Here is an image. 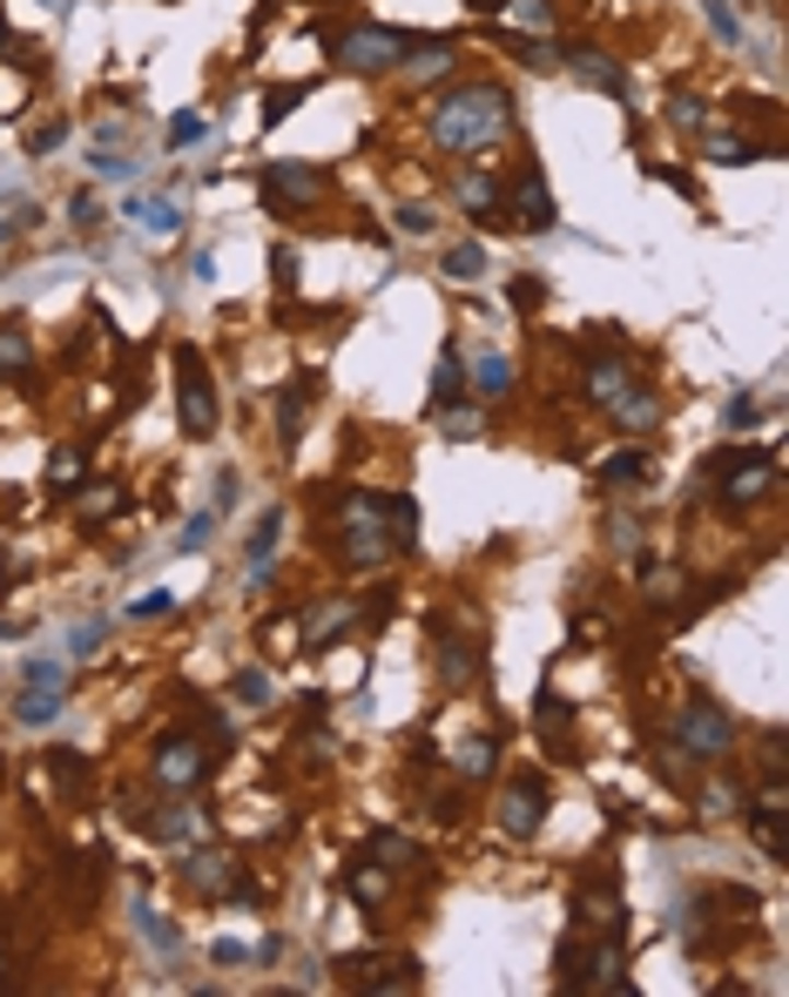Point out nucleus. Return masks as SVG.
I'll list each match as a JSON object with an SVG mask.
<instances>
[{
	"mask_svg": "<svg viewBox=\"0 0 789 997\" xmlns=\"http://www.w3.org/2000/svg\"><path fill=\"white\" fill-rule=\"evenodd\" d=\"M318 397V378H297V384H284V397H278V438H284V452H297V438H304V405Z\"/></svg>",
	"mask_w": 789,
	"mask_h": 997,
	"instance_id": "obj_12",
	"label": "nucleus"
},
{
	"mask_svg": "<svg viewBox=\"0 0 789 997\" xmlns=\"http://www.w3.org/2000/svg\"><path fill=\"white\" fill-rule=\"evenodd\" d=\"M0 990H8V950H0Z\"/></svg>",
	"mask_w": 789,
	"mask_h": 997,
	"instance_id": "obj_59",
	"label": "nucleus"
},
{
	"mask_svg": "<svg viewBox=\"0 0 789 997\" xmlns=\"http://www.w3.org/2000/svg\"><path fill=\"white\" fill-rule=\"evenodd\" d=\"M567 68L580 74L587 88H601V95H627V68L608 48H567Z\"/></svg>",
	"mask_w": 789,
	"mask_h": 997,
	"instance_id": "obj_11",
	"label": "nucleus"
},
{
	"mask_svg": "<svg viewBox=\"0 0 789 997\" xmlns=\"http://www.w3.org/2000/svg\"><path fill=\"white\" fill-rule=\"evenodd\" d=\"M655 472V459L648 452H635V446H627V452H614V459H601V486H641V478Z\"/></svg>",
	"mask_w": 789,
	"mask_h": 997,
	"instance_id": "obj_16",
	"label": "nucleus"
},
{
	"mask_svg": "<svg viewBox=\"0 0 789 997\" xmlns=\"http://www.w3.org/2000/svg\"><path fill=\"white\" fill-rule=\"evenodd\" d=\"M399 229H405V236H425V229H432V210H425V203H405V210H399Z\"/></svg>",
	"mask_w": 789,
	"mask_h": 997,
	"instance_id": "obj_48",
	"label": "nucleus"
},
{
	"mask_svg": "<svg viewBox=\"0 0 789 997\" xmlns=\"http://www.w3.org/2000/svg\"><path fill=\"white\" fill-rule=\"evenodd\" d=\"M14 714H21V722H27V728H42V722H55V714H61V688H34V681H27V695L14 701Z\"/></svg>",
	"mask_w": 789,
	"mask_h": 997,
	"instance_id": "obj_22",
	"label": "nucleus"
},
{
	"mask_svg": "<svg viewBox=\"0 0 789 997\" xmlns=\"http://www.w3.org/2000/svg\"><path fill=\"white\" fill-rule=\"evenodd\" d=\"M540 816H546V782H540V775H513V782L499 788V829H506V835H533Z\"/></svg>",
	"mask_w": 789,
	"mask_h": 997,
	"instance_id": "obj_6",
	"label": "nucleus"
},
{
	"mask_svg": "<svg viewBox=\"0 0 789 997\" xmlns=\"http://www.w3.org/2000/svg\"><path fill=\"white\" fill-rule=\"evenodd\" d=\"M506 129H513V102H506V88H493V82H466V88H452L439 108H432V142L452 149V155L486 149V142L506 135Z\"/></svg>",
	"mask_w": 789,
	"mask_h": 997,
	"instance_id": "obj_1",
	"label": "nucleus"
},
{
	"mask_svg": "<svg viewBox=\"0 0 789 997\" xmlns=\"http://www.w3.org/2000/svg\"><path fill=\"white\" fill-rule=\"evenodd\" d=\"M627 384H635V365H627L621 351H594V357L580 365V391L594 397V405H614Z\"/></svg>",
	"mask_w": 789,
	"mask_h": 997,
	"instance_id": "obj_8",
	"label": "nucleus"
},
{
	"mask_svg": "<svg viewBox=\"0 0 789 997\" xmlns=\"http://www.w3.org/2000/svg\"><path fill=\"white\" fill-rule=\"evenodd\" d=\"M702 472H708V478H722V499H729V506H749V499H763V492H769L776 459H769V452H716Z\"/></svg>",
	"mask_w": 789,
	"mask_h": 997,
	"instance_id": "obj_5",
	"label": "nucleus"
},
{
	"mask_svg": "<svg viewBox=\"0 0 789 997\" xmlns=\"http://www.w3.org/2000/svg\"><path fill=\"white\" fill-rule=\"evenodd\" d=\"M472 384H480V397H506V391H513V365H506L499 351H486L480 365H472Z\"/></svg>",
	"mask_w": 789,
	"mask_h": 997,
	"instance_id": "obj_23",
	"label": "nucleus"
},
{
	"mask_svg": "<svg viewBox=\"0 0 789 997\" xmlns=\"http://www.w3.org/2000/svg\"><path fill=\"white\" fill-rule=\"evenodd\" d=\"M95 176H108V182H129V176H136V163H122V155H102V163H95Z\"/></svg>",
	"mask_w": 789,
	"mask_h": 997,
	"instance_id": "obj_52",
	"label": "nucleus"
},
{
	"mask_svg": "<svg viewBox=\"0 0 789 997\" xmlns=\"http://www.w3.org/2000/svg\"><path fill=\"white\" fill-rule=\"evenodd\" d=\"M480 431V412H446V438H472Z\"/></svg>",
	"mask_w": 789,
	"mask_h": 997,
	"instance_id": "obj_51",
	"label": "nucleus"
},
{
	"mask_svg": "<svg viewBox=\"0 0 789 997\" xmlns=\"http://www.w3.org/2000/svg\"><path fill=\"white\" fill-rule=\"evenodd\" d=\"M236 492H244V478L223 472V478H216V506H236Z\"/></svg>",
	"mask_w": 789,
	"mask_h": 997,
	"instance_id": "obj_56",
	"label": "nucleus"
},
{
	"mask_svg": "<svg viewBox=\"0 0 789 997\" xmlns=\"http://www.w3.org/2000/svg\"><path fill=\"white\" fill-rule=\"evenodd\" d=\"M0 55H8V27H0Z\"/></svg>",
	"mask_w": 789,
	"mask_h": 997,
	"instance_id": "obj_60",
	"label": "nucleus"
},
{
	"mask_svg": "<svg viewBox=\"0 0 789 997\" xmlns=\"http://www.w3.org/2000/svg\"><path fill=\"white\" fill-rule=\"evenodd\" d=\"M95 648H102V620H82V627L68 633V654H74V661H95Z\"/></svg>",
	"mask_w": 789,
	"mask_h": 997,
	"instance_id": "obj_40",
	"label": "nucleus"
},
{
	"mask_svg": "<svg viewBox=\"0 0 789 997\" xmlns=\"http://www.w3.org/2000/svg\"><path fill=\"white\" fill-rule=\"evenodd\" d=\"M331 48H338V68H351V74H391L412 55V34H399V27H351Z\"/></svg>",
	"mask_w": 789,
	"mask_h": 997,
	"instance_id": "obj_3",
	"label": "nucleus"
},
{
	"mask_svg": "<svg viewBox=\"0 0 789 997\" xmlns=\"http://www.w3.org/2000/svg\"><path fill=\"white\" fill-rule=\"evenodd\" d=\"M702 21L716 27V41H722V48H742V21H735L729 0H702Z\"/></svg>",
	"mask_w": 789,
	"mask_h": 997,
	"instance_id": "obj_31",
	"label": "nucleus"
},
{
	"mask_svg": "<svg viewBox=\"0 0 789 997\" xmlns=\"http://www.w3.org/2000/svg\"><path fill=\"white\" fill-rule=\"evenodd\" d=\"M493 14L506 27H520V34H546V27H554V8H546V0H499Z\"/></svg>",
	"mask_w": 789,
	"mask_h": 997,
	"instance_id": "obj_18",
	"label": "nucleus"
},
{
	"mask_svg": "<svg viewBox=\"0 0 789 997\" xmlns=\"http://www.w3.org/2000/svg\"><path fill=\"white\" fill-rule=\"evenodd\" d=\"M614 418H621L627 431H648V425L661 418V397H655L648 384H627V391L614 397Z\"/></svg>",
	"mask_w": 789,
	"mask_h": 997,
	"instance_id": "obj_15",
	"label": "nucleus"
},
{
	"mask_svg": "<svg viewBox=\"0 0 789 997\" xmlns=\"http://www.w3.org/2000/svg\"><path fill=\"white\" fill-rule=\"evenodd\" d=\"M176 418H182V431L189 438H210L216 431V384H210V365H203V351L196 344H182L176 351Z\"/></svg>",
	"mask_w": 789,
	"mask_h": 997,
	"instance_id": "obj_2",
	"label": "nucleus"
},
{
	"mask_svg": "<svg viewBox=\"0 0 789 997\" xmlns=\"http://www.w3.org/2000/svg\"><path fill=\"white\" fill-rule=\"evenodd\" d=\"M68 216H74V229H95V223H102V203H95V195H74Z\"/></svg>",
	"mask_w": 789,
	"mask_h": 997,
	"instance_id": "obj_47",
	"label": "nucleus"
},
{
	"mask_svg": "<svg viewBox=\"0 0 789 997\" xmlns=\"http://www.w3.org/2000/svg\"><path fill=\"white\" fill-rule=\"evenodd\" d=\"M338 627H351V607H325L318 620H310V633H304V648H331V633Z\"/></svg>",
	"mask_w": 789,
	"mask_h": 997,
	"instance_id": "obj_34",
	"label": "nucleus"
},
{
	"mask_svg": "<svg viewBox=\"0 0 789 997\" xmlns=\"http://www.w3.org/2000/svg\"><path fill=\"white\" fill-rule=\"evenodd\" d=\"M459 391H466V365H459V344H446V351H439V378H432V397L452 405Z\"/></svg>",
	"mask_w": 789,
	"mask_h": 997,
	"instance_id": "obj_27",
	"label": "nucleus"
},
{
	"mask_svg": "<svg viewBox=\"0 0 789 997\" xmlns=\"http://www.w3.org/2000/svg\"><path fill=\"white\" fill-rule=\"evenodd\" d=\"M533 722H540L546 735L561 741V735H567V722H574V708H567V701L554 695V688H540V701H533Z\"/></svg>",
	"mask_w": 789,
	"mask_h": 997,
	"instance_id": "obj_30",
	"label": "nucleus"
},
{
	"mask_svg": "<svg viewBox=\"0 0 789 997\" xmlns=\"http://www.w3.org/2000/svg\"><path fill=\"white\" fill-rule=\"evenodd\" d=\"M729 425H735V431L756 425V397H735V405H729Z\"/></svg>",
	"mask_w": 789,
	"mask_h": 997,
	"instance_id": "obj_55",
	"label": "nucleus"
},
{
	"mask_svg": "<svg viewBox=\"0 0 789 997\" xmlns=\"http://www.w3.org/2000/svg\"><path fill=\"white\" fill-rule=\"evenodd\" d=\"M61 142H68V122H61V115H48L42 129H27V155H48V149H61Z\"/></svg>",
	"mask_w": 789,
	"mask_h": 997,
	"instance_id": "obj_37",
	"label": "nucleus"
},
{
	"mask_svg": "<svg viewBox=\"0 0 789 997\" xmlns=\"http://www.w3.org/2000/svg\"><path fill=\"white\" fill-rule=\"evenodd\" d=\"M439 270L452 276V284H480V276H486V250H480V244H459V250H446Z\"/></svg>",
	"mask_w": 789,
	"mask_h": 997,
	"instance_id": "obj_25",
	"label": "nucleus"
},
{
	"mask_svg": "<svg viewBox=\"0 0 789 997\" xmlns=\"http://www.w3.org/2000/svg\"><path fill=\"white\" fill-rule=\"evenodd\" d=\"M608 546L614 553H641V526L635 520H608Z\"/></svg>",
	"mask_w": 789,
	"mask_h": 997,
	"instance_id": "obj_42",
	"label": "nucleus"
},
{
	"mask_svg": "<svg viewBox=\"0 0 789 997\" xmlns=\"http://www.w3.org/2000/svg\"><path fill=\"white\" fill-rule=\"evenodd\" d=\"M48 8H55V14H61V8H68V0H48Z\"/></svg>",
	"mask_w": 789,
	"mask_h": 997,
	"instance_id": "obj_61",
	"label": "nucleus"
},
{
	"mask_svg": "<svg viewBox=\"0 0 789 997\" xmlns=\"http://www.w3.org/2000/svg\"><path fill=\"white\" fill-rule=\"evenodd\" d=\"M27 223H34V203H21L14 216H0V250H8V244H14V229H27Z\"/></svg>",
	"mask_w": 789,
	"mask_h": 997,
	"instance_id": "obj_50",
	"label": "nucleus"
},
{
	"mask_svg": "<svg viewBox=\"0 0 789 997\" xmlns=\"http://www.w3.org/2000/svg\"><path fill=\"white\" fill-rule=\"evenodd\" d=\"M229 695H236V701H244V708H270V674H257V667H244V674H236V681H229Z\"/></svg>",
	"mask_w": 789,
	"mask_h": 997,
	"instance_id": "obj_33",
	"label": "nucleus"
},
{
	"mask_svg": "<svg viewBox=\"0 0 789 997\" xmlns=\"http://www.w3.org/2000/svg\"><path fill=\"white\" fill-rule=\"evenodd\" d=\"M702 803H708V816H729V809H735V795H729V788H708Z\"/></svg>",
	"mask_w": 789,
	"mask_h": 997,
	"instance_id": "obj_57",
	"label": "nucleus"
},
{
	"mask_svg": "<svg viewBox=\"0 0 789 997\" xmlns=\"http://www.w3.org/2000/svg\"><path fill=\"white\" fill-rule=\"evenodd\" d=\"M668 115H675L682 129H702V115H708V108H702V95H675V102H668Z\"/></svg>",
	"mask_w": 789,
	"mask_h": 997,
	"instance_id": "obj_44",
	"label": "nucleus"
},
{
	"mask_svg": "<svg viewBox=\"0 0 789 997\" xmlns=\"http://www.w3.org/2000/svg\"><path fill=\"white\" fill-rule=\"evenodd\" d=\"M513 223H520L527 236L554 229V195H546V176H540V169H527L520 182H513Z\"/></svg>",
	"mask_w": 789,
	"mask_h": 997,
	"instance_id": "obj_9",
	"label": "nucleus"
},
{
	"mask_svg": "<svg viewBox=\"0 0 789 997\" xmlns=\"http://www.w3.org/2000/svg\"><path fill=\"white\" fill-rule=\"evenodd\" d=\"M203 775H210V755H203V741L169 735L163 748H155V782H169V788H196Z\"/></svg>",
	"mask_w": 789,
	"mask_h": 997,
	"instance_id": "obj_7",
	"label": "nucleus"
},
{
	"mask_svg": "<svg viewBox=\"0 0 789 997\" xmlns=\"http://www.w3.org/2000/svg\"><path fill=\"white\" fill-rule=\"evenodd\" d=\"M513 61H520V68H554V61H561V48H546L540 34H527V41H513Z\"/></svg>",
	"mask_w": 789,
	"mask_h": 997,
	"instance_id": "obj_36",
	"label": "nucleus"
},
{
	"mask_svg": "<svg viewBox=\"0 0 789 997\" xmlns=\"http://www.w3.org/2000/svg\"><path fill=\"white\" fill-rule=\"evenodd\" d=\"M189 883L203 890V897H223V890H229V856H223V850H196V856H189Z\"/></svg>",
	"mask_w": 789,
	"mask_h": 997,
	"instance_id": "obj_17",
	"label": "nucleus"
},
{
	"mask_svg": "<svg viewBox=\"0 0 789 997\" xmlns=\"http://www.w3.org/2000/svg\"><path fill=\"white\" fill-rule=\"evenodd\" d=\"M169 607H176V601H169V586H155V593H142V601H136L129 614H136V620H163Z\"/></svg>",
	"mask_w": 789,
	"mask_h": 997,
	"instance_id": "obj_43",
	"label": "nucleus"
},
{
	"mask_svg": "<svg viewBox=\"0 0 789 997\" xmlns=\"http://www.w3.org/2000/svg\"><path fill=\"white\" fill-rule=\"evenodd\" d=\"M27 681L34 688H61V661H27Z\"/></svg>",
	"mask_w": 789,
	"mask_h": 997,
	"instance_id": "obj_49",
	"label": "nucleus"
},
{
	"mask_svg": "<svg viewBox=\"0 0 789 997\" xmlns=\"http://www.w3.org/2000/svg\"><path fill=\"white\" fill-rule=\"evenodd\" d=\"M115 506H122V492H115V486H102V492H89V512H95V520H108V512Z\"/></svg>",
	"mask_w": 789,
	"mask_h": 997,
	"instance_id": "obj_54",
	"label": "nucleus"
},
{
	"mask_svg": "<svg viewBox=\"0 0 789 997\" xmlns=\"http://www.w3.org/2000/svg\"><path fill=\"white\" fill-rule=\"evenodd\" d=\"M278 533H284V512H278V506H270V512H263V520H257V533H250V546H244L257 573H270V560H278Z\"/></svg>",
	"mask_w": 789,
	"mask_h": 997,
	"instance_id": "obj_19",
	"label": "nucleus"
},
{
	"mask_svg": "<svg viewBox=\"0 0 789 997\" xmlns=\"http://www.w3.org/2000/svg\"><path fill=\"white\" fill-rule=\"evenodd\" d=\"M34 357H27V331L21 324H0V371H27Z\"/></svg>",
	"mask_w": 789,
	"mask_h": 997,
	"instance_id": "obj_32",
	"label": "nucleus"
},
{
	"mask_svg": "<svg viewBox=\"0 0 789 997\" xmlns=\"http://www.w3.org/2000/svg\"><path fill=\"white\" fill-rule=\"evenodd\" d=\"M129 216H136V229H149V236H176V229H182V210L169 203V195H136Z\"/></svg>",
	"mask_w": 789,
	"mask_h": 997,
	"instance_id": "obj_14",
	"label": "nucleus"
},
{
	"mask_svg": "<svg viewBox=\"0 0 789 997\" xmlns=\"http://www.w3.org/2000/svg\"><path fill=\"white\" fill-rule=\"evenodd\" d=\"M74 478H82V459H74V452H55V492H74Z\"/></svg>",
	"mask_w": 789,
	"mask_h": 997,
	"instance_id": "obj_46",
	"label": "nucleus"
},
{
	"mask_svg": "<svg viewBox=\"0 0 789 997\" xmlns=\"http://www.w3.org/2000/svg\"><path fill=\"white\" fill-rule=\"evenodd\" d=\"M506 297H513V310H520V317H533V310H540V297H546V284H540V276H513V290H506Z\"/></svg>",
	"mask_w": 789,
	"mask_h": 997,
	"instance_id": "obj_38",
	"label": "nucleus"
},
{
	"mask_svg": "<svg viewBox=\"0 0 789 997\" xmlns=\"http://www.w3.org/2000/svg\"><path fill=\"white\" fill-rule=\"evenodd\" d=\"M196 135H203V122H196V115H176V122H169V142H176V149L196 142Z\"/></svg>",
	"mask_w": 789,
	"mask_h": 997,
	"instance_id": "obj_53",
	"label": "nucleus"
},
{
	"mask_svg": "<svg viewBox=\"0 0 789 997\" xmlns=\"http://www.w3.org/2000/svg\"><path fill=\"white\" fill-rule=\"evenodd\" d=\"M708 163H722V169H742V163H756V142L749 135H708Z\"/></svg>",
	"mask_w": 789,
	"mask_h": 997,
	"instance_id": "obj_26",
	"label": "nucleus"
},
{
	"mask_svg": "<svg viewBox=\"0 0 789 997\" xmlns=\"http://www.w3.org/2000/svg\"><path fill=\"white\" fill-rule=\"evenodd\" d=\"M675 741L695 755V762H722L729 741H735V722H729L716 701H688V708L675 714Z\"/></svg>",
	"mask_w": 789,
	"mask_h": 997,
	"instance_id": "obj_4",
	"label": "nucleus"
},
{
	"mask_svg": "<svg viewBox=\"0 0 789 997\" xmlns=\"http://www.w3.org/2000/svg\"><path fill=\"white\" fill-rule=\"evenodd\" d=\"M372 856H378V869H405V863H419V843H412V835H399V829H378V835H372Z\"/></svg>",
	"mask_w": 789,
	"mask_h": 997,
	"instance_id": "obj_21",
	"label": "nucleus"
},
{
	"mask_svg": "<svg viewBox=\"0 0 789 997\" xmlns=\"http://www.w3.org/2000/svg\"><path fill=\"white\" fill-rule=\"evenodd\" d=\"M466 8H480V14H493V8H499V0H466Z\"/></svg>",
	"mask_w": 789,
	"mask_h": 997,
	"instance_id": "obj_58",
	"label": "nucleus"
},
{
	"mask_svg": "<svg viewBox=\"0 0 789 997\" xmlns=\"http://www.w3.org/2000/svg\"><path fill=\"white\" fill-rule=\"evenodd\" d=\"M263 189L278 195V203H318V195H325V169H310V163H263Z\"/></svg>",
	"mask_w": 789,
	"mask_h": 997,
	"instance_id": "obj_10",
	"label": "nucleus"
},
{
	"mask_svg": "<svg viewBox=\"0 0 789 997\" xmlns=\"http://www.w3.org/2000/svg\"><path fill=\"white\" fill-rule=\"evenodd\" d=\"M310 95V82H291V88H270V102H263V122H284V115L297 108Z\"/></svg>",
	"mask_w": 789,
	"mask_h": 997,
	"instance_id": "obj_35",
	"label": "nucleus"
},
{
	"mask_svg": "<svg viewBox=\"0 0 789 997\" xmlns=\"http://www.w3.org/2000/svg\"><path fill=\"white\" fill-rule=\"evenodd\" d=\"M48 769H55V782L74 795V803H82V788H89V762H82V755H74V748H55V755H48Z\"/></svg>",
	"mask_w": 789,
	"mask_h": 997,
	"instance_id": "obj_28",
	"label": "nucleus"
},
{
	"mask_svg": "<svg viewBox=\"0 0 789 997\" xmlns=\"http://www.w3.org/2000/svg\"><path fill=\"white\" fill-rule=\"evenodd\" d=\"M493 755H499V748H493V741L480 735V741H466V748L452 755V769H459L466 782H486V775H493Z\"/></svg>",
	"mask_w": 789,
	"mask_h": 997,
	"instance_id": "obj_29",
	"label": "nucleus"
},
{
	"mask_svg": "<svg viewBox=\"0 0 789 997\" xmlns=\"http://www.w3.org/2000/svg\"><path fill=\"white\" fill-rule=\"evenodd\" d=\"M210 533H216V512H196V520L182 526V539H176V546H182V553H203V546H210Z\"/></svg>",
	"mask_w": 789,
	"mask_h": 997,
	"instance_id": "obj_41",
	"label": "nucleus"
},
{
	"mask_svg": "<svg viewBox=\"0 0 789 997\" xmlns=\"http://www.w3.org/2000/svg\"><path fill=\"white\" fill-rule=\"evenodd\" d=\"M351 897H358V903H378V897H385V876H378V869H358V876H351Z\"/></svg>",
	"mask_w": 789,
	"mask_h": 997,
	"instance_id": "obj_45",
	"label": "nucleus"
},
{
	"mask_svg": "<svg viewBox=\"0 0 789 997\" xmlns=\"http://www.w3.org/2000/svg\"><path fill=\"white\" fill-rule=\"evenodd\" d=\"M452 61H459V55H452V41H446V34H432V41H425V48L412 41V55H405L399 68L412 74V82H432V74H446Z\"/></svg>",
	"mask_w": 789,
	"mask_h": 997,
	"instance_id": "obj_13",
	"label": "nucleus"
},
{
	"mask_svg": "<svg viewBox=\"0 0 789 997\" xmlns=\"http://www.w3.org/2000/svg\"><path fill=\"white\" fill-rule=\"evenodd\" d=\"M136 924H142V937H149L155 950H176V930H169V924H163V916H155L149 903H136Z\"/></svg>",
	"mask_w": 789,
	"mask_h": 997,
	"instance_id": "obj_39",
	"label": "nucleus"
},
{
	"mask_svg": "<svg viewBox=\"0 0 789 997\" xmlns=\"http://www.w3.org/2000/svg\"><path fill=\"white\" fill-rule=\"evenodd\" d=\"M385 520H391V546H419V506L405 492H385Z\"/></svg>",
	"mask_w": 789,
	"mask_h": 997,
	"instance_id": "obj_20",
	"label": "nucleus"
},
{
	"mask_svg": "<svg viewBox=\"0 0 789 997\" xmlns=\"http://www.w3.org/2000/svg\"><path fill=\"white\" fill-rule=\"evenodd\" d=\"M459 195H466V210L480 216V223H499V216H493V210H499V182H493V176H466Z\"/></svg>",
	"mask_w": 789,
	"mask_h": 997,
	"instance_id": "obj_24",
	"label": "nucleus"
}]
</instances>
